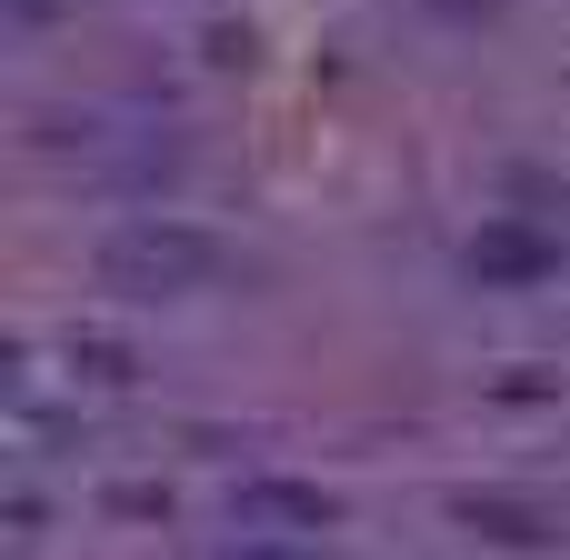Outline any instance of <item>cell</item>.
<instances>
[{
	"label": "cell",
	"instance_id": "obj_1",
	"mask_svg": "<svg viewBox=\"0 0 570 560\" xmlns=\"http://www.w3.org/2000/svg\"><path fill=\"white\" fill-rule=\"evenodd\" d=\"M220 250L190 240V230H140V240H110V271H150V291H180V271H210Z\"/></svg>",
	"mask_w": 570,
	"mask_h": 560
}]
</instances>
